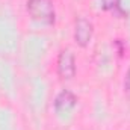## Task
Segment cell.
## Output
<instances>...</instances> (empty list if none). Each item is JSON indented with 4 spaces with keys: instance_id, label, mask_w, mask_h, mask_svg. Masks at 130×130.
I'll list each match as a JSON object with an SVG mask.
<instances>
[{
    "instance_id": "cell-1",
    "label": "cell",
    "mask_w": 130,
    "mask_h": 130,
    "mask_svg": "<svg viewBox=\"0 0 130 130\" xmlns=\"http://www.w3.org/2000/svg\"><path fill=\"white\" fill-rule=\"evenodd\" d=\"M26 9L35 21L44 24H53L56 14L52 0H27Z\"/></svg>"
},
{
    "instance_id": "cell-5",
    "label": "cell",
    "mask_w": 130,
    "mask_h": 130,
    "mask_svg": "<svg viewBox=\"0 0 130 130\" xmlns=\"http://www.w3.org/2000/svg\"><path fill=\"white\" fill-rule=\"evenodd\" d=\"M118 2L120 0H101L104 9H113L115 6H118Z\"/></svg>"
},
{
    "instance_id": "cell-2",
    "label": "cell",
    "mask_w": 130,
    "mask_h": 130,
    "mask_svg": "<svg viewBox=\"0 0 130 130\" xmlns=\"http://www.w3.org/2000/svg\"><path fill=\"white\" fill-rule=\"evenodd\" d=\"M92 30H94L92 24L86 18H83V17L77 18L76 24H74V39H76V42L80 47H86L89 44L91 38H92Z\"/></svg>"
},
{
    "instance_id": "cell-3",
    "label": "cell",
    "mask_w": 130,
    "mask_h": 130,
    "mask_svg": "<svg viewBox=\"0 0 130 130\" xmlns=\"http://www.w3.org/2000/svg\"><path fill=\"white\" fill-rule=\"evenodd\" d=\"M58 73L62 79H71L76 73L74 55L70 50H62L58 56Z\"/></svg>"
},
{
    "instance_id": "cell-6",
    "label": "cell",
    "mask_w": 130,
    "mask_h": 130,
    "mask_svg": "<svg viewBox=\"0 0 130 130\" xmlns=\"http://www.w3.org/2000/svg\"><path fill=\"white\" fill-rule=\"evenodd\" d=\"M124 88H126V92H127V94H130V70H129V73H127V76H126Z\"/></svg>"
},
{
    "instance_id": "cell-4",
    "label": "cell",
    "mask_w": 130,
    "mask_h": 130,
    "mask_svg": "<svg viewBox=\"0 0 130 130\" xmlns=\"http://www.w3.org/2000/svg\"><path fill=\"white\" fill-rule=\"evenodd\" d=\"M76 101H77L76 95L71 91L64 89L55 98V109H56L58 113H67V112H70L76 106Z\"/></svg>"
}]
</instances>
